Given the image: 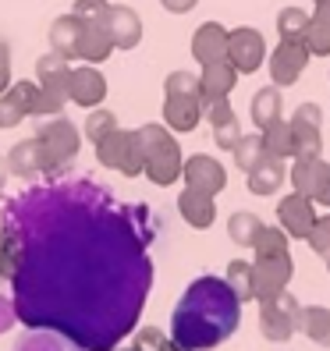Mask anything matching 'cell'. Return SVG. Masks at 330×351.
<instances>
[{"mask_svg":"<svg viewBox=\"0 0 330 351\" xmlns=\"http://www.w3.org/2000/svg\"><path fill=\"white\" fill-rule=\"evenodd\" d=\"M238 298L231 295V287L217 280V277H199L189 284L185 298L178 302L174 308V337L189 348H213L220 344L224 337L231 334L224 323L210 319V316H220V319H231L238 323Z\"/></svg>","mask_w":330,"mask_h":351,"instance_id":"obj_1","label":"cell"},{"mask_svg":"<svg viewBox=\"0 0 330 351\" xmlns=\"http://www.w3.org/2000/svg\"><path fill=\"white\" fill-rule=\"evenodd\" d=\"M192 57L199 64H210V60L228 57V29L220 22H202L192 32Z\"/></svg>","mask_w":330,"mask_h":351,"instance_id":"obj_16","label":"cell"},{"mask_svg":"<svg viewBox=\"0 0 330 351\" xmlns=\"http://www.w3.org/2000/svg\"><path fill=\"white\" fill-rule=\"evenodd\" d=\"M86 25H96V22H107V11H110V0H75L71 8Z\"/></svg>","mask_w":330,"mask_h":351,"instance_id":"obj_39","label":"cell"},{"mask_svg":"<svg viewBox=\"0 0 330 351\" xmlns=\"http://www.w3.org/2000/svg\"><path fill=\"white\" fill-rule=\"evenodd\" d=\"M181 178L189 189H199V192H210V195H220L224 189H228V167L210 156V153H196L185 160V167H181Z\"/></svg>","mask_w":330,"mask_h":351,"instance_id":"obj_9","label":"cell"},{"mask_svg":"<svg viewBox=\"0 0 330 351\" xmlns=\"http://www.w3.org/2000/svg\"><path fill=\"white\" fill-rule=\"evenodd\" d=\"M178 213H181V220L189 223V227L206 231V227H213V220H217V195L189 189V184H185L181 195H178Z\"/></svg>","mask_w":330,"mask_h":351,"instance_id":"obj_14","label":"cell"},{"mask_svg":"<svg viewBox=\"0 0 330 351\" xmlns=\"http://www.w3.org/2000/svg\"><path fill=\"white\" fill-rule=\"evenodd\" d=\"M68 103H71L68 86H39V103H36V114H32V117H54V114H64Z\"/></svg>","mask_w":330,"mask_h":351,"instance_id":"obj_32","label":"cell"},{"mask_svg":"<svg viewBox=\"0 0 330 351\" xmlns=\"http://www.w3.org/2000/svg\"><path fill=\"white\" fill-rule=\"evenodd\" d=\"M292 128H295V156H305V160L323 156V135L316 125H298V121H292Z\"/></svg>","mask_w":330,"mask_h":351,"instance_id":"obj_33","label":"cell"},{"mask_svg":"<svg viewBox=\"0 0 330 351\" xmlns=\"http://www.w3.org/2000/svg\"><path fill=\"white\" fill-rule=\"evenodd\" d=\"M68 96L71 103H78V107H103V99H107V78H103V71L96 64H78L71 68V78H68Z\"/></svg>","mask_w":330,"mask_h":351,"instance_id":"obj_11","label":"cell"},{"mask_svg":"<svg viewBox=\"0 0 330 351\" xmlns=\"http://www.w3.org/2000/svg\"><path fill=\"white\" fill-rule=\"evenodd\" d=\"M287 241H292V234H287L281 223H277V227H266V223H263V231H259V238H256V245H252V252H256V259L284 256V252H287Z\"/></svg>","mask_w":330,"mask_h":351,"instance_id":"obj_30","label":"cell"},{"mask_svg":"<svg viewBox=\"0 0 330 351\" xmlns=\"http://www.w3.org/2000/svg\"><path fill=\"white\" fill-rule=\"evenodd\" d=\"M320 259H323V266H327V274H330V249H327V252H323Z\"/></svg>","mask_w":330,"mask_h":351,"instance_id":"obj_50","label":"cell"},{"mask_svg":"<svg viewBox=\"0 0 330 351\" xmlns=\"http://www.w3.org/2000/svg\"><path fill=\"white\" fill-rule=\"evenodd\" d=\"M163 341H167V334H163L160 326H142L132 337V351H160Z\"/></svg>","mask_w":330,"mask_h":351,"instance_id":"obj_41","label":"cell"},{"mask_svg":"<svg viewBox=\"0 0 330 351\" xmlns=\"http://www.w3.org/2000/svg\"><path fill=\"white\" fill-rule=\"evenodd\" d=\"M96 160H99V167L117 171L125 178H139L146 171V153H142V142H139L135 128H114L107 138H99Z\"/></svg>","mask_w":330,"mask_h":351,"instance_id":"obj_4","label":"cell"},{"mask_svg":"<svg viewBox=\"0 0 330 351\" xmlns=\"http://www.w3.org/2000/svg\"><path fill=\"white\" fill-rule=\"evenodd\" d=\"M99 351H132V348H99Z\"/></svg>","mask_w":330,"mask_h":351,"instance_id":"obj_51","label":"cell"},{"mask_svg":"<svg viewBox=\"0 0 330 351\" xmlns=\"http://www.w3.org/2000/svg\"><path fill=\"white\" fill-rule=\"evenodd\" d=\"M323 167H327V160H323V156H316V160L295 156L292 171H287V181H292V189H295V192H302V195H313V189H316V181H320Z\"/></svg>","mask_w":330,"mask_h":351,"instance_id":"obj_25","label":"cell"},{"mask_svg":"<svg viewBox=\"0 0 330 351\" xmlns=\"http://www.w3.org/2000/svg\"><path fill=\"white\" fill-rule=\"evenodd\" d=\"M228 60L241 75H256L266 64V39L252 25L228 29Z\"/></svg>","mask_w":330,"mask_h":351,"instance_id":"obj_6","label":"cell"},{"mask_svg":"<svg viewBox=\"0 0 330 351\" xmlns=\"http://www.w3.org/2000/svg\"><path fill=\"white\" fill-rule=\"evenodd\" d=\"M302 330V305L292 291H281L270 302H259V334L274 344H284Z\"/></svg>","mask_w":330,"mask_h":351,"instance_id":"obj_5","label":"cell"},{"mask_svg":"<svg viewBox=\"0 0 330 351\" xmlns=\"http://www.w3.org/2000/svg\"><path fill=\"white\" fill-rule=\"evenodd\" d=\"M313 4H320V0H313Z\"/></svg>","mask_w":330,"mask_h":351,"instance_id":"obj_52","label":"cell"},{"mask_svg":"<svg viewBox=\"0 0 330 351\" xmlns=\"http://www.w3.org/2000/svg\"><path fill=\"white\" fill-rule=\"evenodd\" d=\"M309 11H302V8H281V14H277V36L281 39H302L305 36V29H309Z\"/></svg>","mask_w":330,"mask_h":351,"instance_id":"obj_35","label":"cell"},{"mask_svg":"<svg viewBox=\"0 0 330 351\" xmlns=\"http://www.w3.org/2000/svg\"><path fill=\"white\" fill-rule=\"evenodd\" d=\"M231 117H235V107H231L228 96H202V121L210 128L224 125V121H231Z\"/></svg>","mask_w":330,"mask_h":351,"instance_id":"obj_37","label":"cell"},{"mask_svg":"<svg viewBox=\"0 0 330 351\" xmlns=\"http://www.w3.org/2000/svg\"><path fill=\"white\" fill-rule=\"evenodd\" d=\"M263 142H266V149H270L274 156L281 160H295V128H292V121H274L270 128H263Z\"/></svg>","mask_w":330,"mask_h":351,"instance_id":"obj_28","label":"cell"},{"mask_svg":"<svg viewBox=\"0 0 330 351\" xmlns=\"http://www.w3.org/2000/svg\"><path fill=\"white\" fill-rule=\"evenodd\" d=\"M231 156H235V167L249 174L256 163H263L266 156H270V149H266V142H263V132L241 135V138H238V146L231 149Z\"/></svg>","mask_w":330,"mask_h":351,"instance_id":"obj_27","label":"cell"},{"mask_svg":"<svg viewBox=\"0 0 330 351\" xmlns=\"http://www.w3.org/2000/svg\"><path fill=\"white\" fill-rule=\"evenodd\" d=\"M163 125H167L171 132L178 135H189L199 128V121H202V99L199 96H163Z\"/></svg>","mask_w":330,"mask_h":351,"instance_id":"obj_13","label":"cell"},{"mask_svg":"<svg viewBox=\"0 0 330 351\" xmlns=\"http://www.w3.org/2000/svg\"><path fill=\"white\" fill-rule=\"evenodd\" d=\"M302 43L309 47L313 57H327L330 53V18L327 14H313V18H309V29L302 36Z\"/></svg>","mask_w":330,"mask_h":351,"instance_id":"obj_31","label":"cell"},{"mask_svg":"<svg viewBox=\"0 0 330 351\" xmlns=\"http://www.w3.org/2000/svg\"><path fill=\"white\" fill-rule=\"evenodd\" d=\"M8 174H11V167H8V156H0V189L8 184Z\"/></svg>","mask_w":330,"mask_h":351,"instance_id":"obj_49","label":"cell"},{"mask_svg":"<svg viewBox=\"0 0 330 351\" xmlns=\"http://www.w3.org/2000/svg\"><path fill=\"white\" fill-rule=\"evenodd\" d=\"M309 60H313V53H309V47L302 39H281L270 50V82L281 89L295 86L302 78V71L309 68Z\"/></svg>","mask_w":330,"mask_h":351,"instance_id":"obj_7","label":"cell"},{"mask_svg":"<svg viewBox=\"0 0 330 351\" xmlns=\"http://www.w3.org/2000/svg\"><path fill=\"white\" fill-rule=\"evenodd\" d=\"M259 231H263V220H259L256 213L238 210V213L228 217V238H231L235 245H241V249H252L256 238H259Z\"/></svg>","mask_w":330,"mask_h":351,"instance_id":"obj_29","label":"cell"},{"mask_svg":"<svg viewBox=\"0 0 330 351\" xmlns=\"http://www.w3.org/2000/svg\"><path fill=\"white\" fill-rule=\"evenodd\" d=\"M238 78H241V71L231 64L228 57L210 60V64H202V71H199L202 96H231L235 86H238Z\"/></svg>","mask_w":330,"mask_h":351,"instance_id":"obj_17","label":"cell"},{"mask_svg":"<svg viewBox=\"0 0 330 351\" xmlns=\"http://www.w3.org/2000/svg\"><path fill=\"white\" fill-rule=\"evenodd\" d=\"M110 53H114V39H110L107 25H103V22L86 25L82 43H78V60H82V64H103Z\"/></svg>","mask_w":330,"mask_h":351,"instance_id":"obj_21","label":"cell"},{"mask_svg":"<svg viewBox=\"0 0 330 351\" xmlns=\"http://www.w3.org/2000/svg\"><path fill=\"white\" fill-rule=\"evenodd\" d=\"M160 351H196V348H189V344H181L178 337H167V341H163V348Z\"/></svg>","mask_w":330,"mask_h":351,"instance_id":"obj_48","label":"cell"},{"mask_svg":"<svg viewBox=\"0 0 330 351\" xmlns=\"http://www.w3.org/2000/svg\"><path fill=\"white\" fill-rule=\"evenodd\" d=\"M14 308H11V302H4V298H0V334H4V330H11L14 326Z\"/></svg>","mask_w":330,"mask_h":351,"instance_id":"obj_47","label":"cell"},{"mask_svg":"<svg viewBox=\"0 0 330 351\" xmlns=\"http://www.w3.org/2000/svg\"><path fill=\"white\" fill-rule=\"evenodd\" d=\"M249 117H252V125L263 132V128H270L274 121H281L284 117V96H281V86H263V89H256V96H252V107H249Z\"/></svg>","mask_w":330,"mask_h":351,"instance_id":"obj_20","label":"cell"},{"mask_svg":"<svg viewBox=\"0 0 330 351\" xmlns=\"http://www.w3.org/2000/svg\"><path fill=\"white\" fill-rule=\"evenodd\" d=\"M292 121H298V125H323V107L320 103H298L295 107V114H292Z\"/></svg>","mask_w":330,"mask_h":351,"instance_id":"obj_43","label":"cell"},{"mask_svg":"<svg viewBox=\"0 0 330 351\" xmlns=\"http://www.w3.org/2000/svg\"><path fill=\"white\" fill-rule=\"evenodd\" d=\"M103 25H107V32L114 39V50H135L142 43V18L128 4H110Z\"/></svg>","mask_w":330,"mask_h":351,"instance_id":"obj_12","label":"cell"},{"mask_svg":"<svg viewBox=\"0 0 330 351\" xmlns=\"http://www.w3.org/2000/svg\"><path fill=\"white\" fill-rule=\"evenodd\" d=\"M252 277H256V302L277 298L281 291H287V284H292V277H295L292 252L256 259V263H252Z\"/></svg>","mask_w":330,"mask_h":351,"instance_id":"obj_8","label":"cell"},{"mask_svg":"<svg viewBox=\"0 0 330 351\" xmlns=\"http://www.w3.org/2000/svg\"><path fill=\"white\" fill-rule=\"evenodd\" d=\"M302 334L320 348H330V308L327 305H302Z\"/></svg>","mask_w":330,"mask_h":351,"instance_id":"obj_24","label":"cell"},{"mask_svg":"<svg viewBox=\"0 0 330 351\" xmlns=\"http://www.w3.org/2000/svg\"><path fill=\"white\" fill-rule=\"evenodd\" d=\"M36 138H39V149H43V171L47 174L64 171L68 163L78 156V149H82V132L71 125L64 114H54L47 121H39Z\"/></svg>","mask_w":330,"mask_h":351,"instance_id":"obj_3","label":"cell"},{"mask_svg":"<svg viewBox=\"0 0 330 351\" xmlns=\"http://www.w3.org/2000/svg\"><path fill=\"white\" fill-rule=\"evenodd\" d=\"M316 217H320V213H316L313 195L292 192V195H284V199L277 202V223H281L292 238H298V241H305V238H309V231H313Z\"/></svg>","mask_w":330,"mask_h":351,"instance_id":"obj_10","label":"cell"},{"mask_svg":"<svg viewBox=\"0 0 330 351\" xmlns=\"http://www.w3.org/2000/svg\"><path fill=\"white\" fill-rule=\"evenodd\" d=\"M238 138H241V121L231 117V121H224V125L213 128V142H217V149H235L238 146Z\"/></svg>","mask_w":330,"mask_h":351,"instance_id":"obj_42","label":"cell"},{"mask_svg":"<svg viewBox=\"0 0 330 351\" xmlns=\"http://www.w3.org/2000/svg\"><path fill=\"white\" fill-rule=\"evenodd\" d=\"M284 181H287V167H284V160L274 156V153L266 156L263 163H256V167L249 171V178H245V184H249L252 195H274Z\"/></svg>","mask_w":330,"mask_h":351,"instance_id":"obj_18","label":"cell"},{"mask_svg":"<svg viewBox=\"0 0 330 351\" xmlns=\"http://www.w3.org/2000/svg\"><path fill=\"white\" fill-rule=\"evenodd\" d=\"M196 4L199 0H160V8L171 14H189V11H196Z\"/></svg>","mask_w":330,"mask_h":351,"instance_id":"obj_46","label":"cell"},{"mask_svg":"<svg viewBox=\"0 0 330 351\" xmlns=\"http://www.w3.org/2000/svg\"><path fill=\"white\" fill-rule=\"evenodd\" d=\"M82 32H86V22L75 14V11H68V14H60V18H54L50 22V32H47V39H50V50H57L60 57H68V60H78V43H82Z\"/></svg>","mask_w":330,"mask_h":351,"instance_id":"obj_15","label":"cell"},{"mask_svg":"<svg viewBox=\"0 0 330 351\" xmlns=\"http://www.w3.org/2000/svg\"><path fill=\"white\" fill-rule=\"evenodd\" d=\"M114 128H121V125H117V114H114V110H103V107H93L89 117H86V128H82V135H86L93 146H96V142L107 138Z\"/></svg>","mask_w":330,"mask_h":351,"instance_id":"obj_34","label":"cell"},{"mask_svg":"<svg viewBox=\"0 0 330 351\" xmlns=\"http://www.w3.org/2000/svg\"><path fill=\"white\" fill-rule=\"evenodd\" d=\"M305 245H309L316 256H323V252L330 249V210H327L323 217H316V223H313V231H309Z\"/></svg>","mask_w":330,"mask_h":351,"instance_id":"obj_40","label":"cell"},{"mask_svg":"<svg viewBox=\"0 0 330 351\" xmlns=\"http://www.w3.org/2000/svg\"><path fill=\"white\" fill-rule=\"evenodd\" d=\"M224 284L231 287V295L245 305L256 302V277H252V263L249 259H231L228 270H224Z\"/></svg>","mask_w":330,"mask_h":351,"instance_id":"obj_23","label":"cell"},{"mask_svg":"<svg viewBox=\"0 0 330 351\" xmlns=\"http://www.w3.org/2000/svg\"><path fill=\"white\" fill-rule=\"evenodd\" d=\"M139 132V142H142V153H146V171L142 178H150L156 189H167L181 178V167H185V156H181V146L174 132L163 125H142L135 128Z\"/></svg>","mask_w":330,"mask_h":351,"instance_id":"obj_2","label":"cell"},{"mask_svg":"<svg viewBox=\"0 0 330 351\" xmlns=\"http://www.w3.org/2000/svg\"><path fill=\"white\" fill-rule=\"evenodd\" d=\"M22 121H29V114H25V107L18 103V96L8 89V93H0V128H18Z\"/></svg>","mask_w":330,"mask_h":351,"instance_id":"obj_38","label":"cell"},{"mask_svg":"<svg viewBox=\"0 0 330 351\" xmlns=\"http://www.w3.org/2000/svg\"><path fill=\"white\" fill-rule=\"evenodd\" d=\"M68 78H71V60L60 57L57 50H50L36 60V82L39 86H68Z\"/></svg>","mask_w":330,"mask_h":351,"instance_id":"obj_26","label":"cell"},{"mask_svg":"<svg viewBox=\"0 0 330 351\" xmlns=\"http://www.w3.org/2000/svg\"><path fill=\"white\" fill-rule=\"evenodd\" d=\"M11 89V47L0 39V93Z\"/></svg>","mask_w":330,"mask_h":351,"instance_id":"obj_44","label":"cell"},{"mask_svg":"<svg viewBox=\"0 0 330 351\" xmlns=\"http://www.w3.org/2000/svg\"><path fill=\"white\" fill-rule=\"evenodd\" d=\"M163 96H199L202 99V82L196 71H171L163 78Z\"/></svg>","mask_w":330,"mask_h":351,"instance_id":"obj_36","label":"cell"},{"mask_svg":"<svg viewBox=\"0 0 330 351\" xmlns=\"http://www.w3.org/2000/svg\"><path fill=\"white\" fill-rule=\"evenodd\" d=\"M25 256H29V245H25L22 234H18V231H4V234H0V277L18 280Z\"/></svg>","mask_w":330,"mask_h":351,"instance_id":"obj_22","label":"cell"},{"mask_svg":"<svg viewBox=\"0 0 330 351\" xmlns=\"http://www.w3.org/2000/svg\"><path fill=\"white\" fill-rule=\"evenodd\" d=\"M313 202H316V206H327V210H330V163L323 167V174H320V181H316V189H313Z\"/></svg>","mask_w":330,"mask_h":351,"instance_id":"obj_45","label":"cell"},{"mask_svg":"<svg viewBox=\"0 0 330 351\" xmlns=\"http://www.w3.org/2000/svg\"><path fill=\"white\" fill-rule=\"evenodd\" d=\"M8 167L14 178H36L43 174V149H39V138H22L8 149Z\"/></svg>","mask_w":330,"mask_h":351,"instance_id":"obj_19","label":"cell"}]
</instances>
